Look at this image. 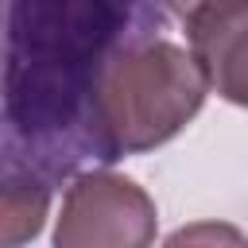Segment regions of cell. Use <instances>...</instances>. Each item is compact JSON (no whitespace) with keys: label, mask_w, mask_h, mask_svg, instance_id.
Instances as JSON below:
<instances>
[{"label":"cell","mask_w":248,"mask_h":248,"mask_svg":"<svg viewBox=\"0 0 248 248\" xmlns=\"http://www.w3.org/2000/svg\"><path fill=\"white\" fill-rule=\"evenodd\" d=\"M159 31V0H8L4 167L50 186L89 163L108 167L97 136L101 78Z\"/></svg>","instance_id":"1"},{"label":"cell","mask_w":248,"mask_h":248,"mask_svg":"<svg viewBox=\"0 0 248 248\" xmlns=\"http://www.w3.org/2000/svg\"><path fill=\"white\" fill-rule=\"evenodd\" d=\"M209 81L194 54L163 35L124 50L97 89V136L105 159L170 143L205 105Z\"/></svg>","instance_id":"2"},{"label":"cell","mask_w":248,"mask_h":248,"mask_svg":"<svg viewBox=\"0 0 248 248\" xmlns=\"http://www.w3.org/2000/svg\"><path fill=\"white\" fill-rule=\"evenodd\" d=\"M155 232V198L116 170L78 174L54 217V248H151Z\"/></svg>","instance_id":"3"},{"label":"cell","mask_w":248,"mask_h":248,"mask_svg":"<svg viewBox=\"0 0 248 248\" xmlns=\"http://www.w3.org/2000/svg\"><path fill=\"white\" fill-rule=\"evenodd\" d=\"M182 23L209 93L248 108V0H205Z\"/></svg>","instance_id":"4"},{"label":"cell","mask_w":248,"mask_h":248,"mask_svg":"<svg viewBox=\"0 0 248 248\" xmlns=\"http://www.w3.org/2000/svg\"><path fill=\"white\" fill-rule=\"evenodd\" d=\"M50 209V182L23 167H4L0 186V240L4 248H23L43 232Z\"/></svg>","instance_id":"5"},{"label":"cell","mask_w":248,"mask_h":248,"mask_svg":"<svg viewBox=\"0 0 248 248\" xmlns=\"http://www.w3.org/2000/svg\"><path fill=\"white\" fill-rule=\"evenodd\" d=\"M163 248H248V236L229 221H190L178 225Z\"/></svg>","instance_id":"6"},{"label":"cell","mask_w":248,"mask_h":248,"mask_svg":"<svg viewBox=\"0 0 248 248\" xmlns=\"http://www.w3.org/2000/svg\"><path fill=\"white\" fill-rule=\"evenodd\" d=\"M159 4H163V8L170 12V16H178V19H186V16H190V12L198 8V4H205V0H159Z\"/></svg>","instance_id":"7"}]
</instances>
